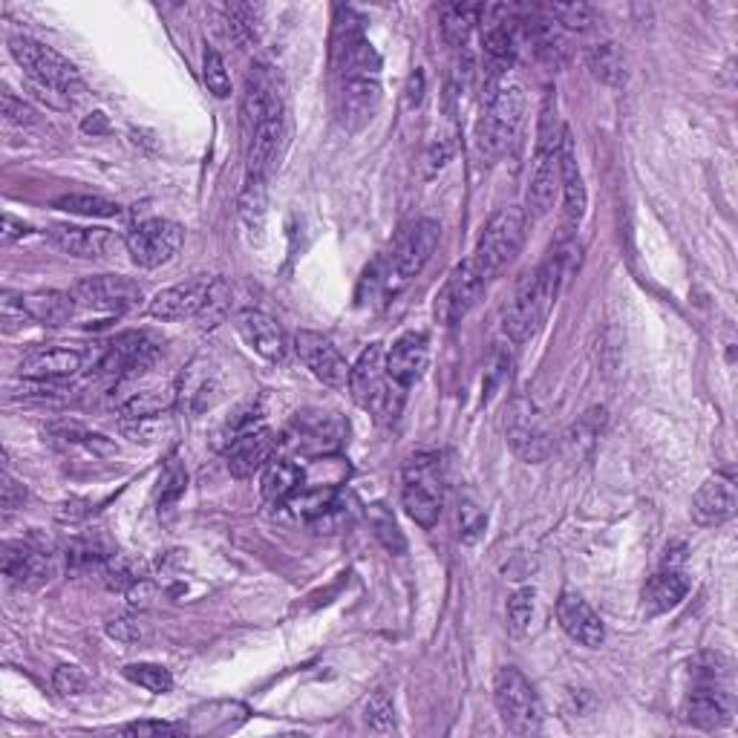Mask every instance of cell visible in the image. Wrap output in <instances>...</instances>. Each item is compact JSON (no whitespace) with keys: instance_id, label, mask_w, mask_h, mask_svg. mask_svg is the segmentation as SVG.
<instances>
[{"instance_id":"54","label":"cell","mask_w":738,"mask_h":738,"mask_svg":"<svg viewBox=\"0 0 738 738\" xmlns=\"http://www.w3.org/2000/svg\"><path fill=\"white\" fill-rule=\"evenodd\" d=\"M485 514H482V508H476L474 502H465L459 510V525H462V543H476L479 539V534L485 530Z\"/></svg>"},{"instance_id":"26","label":"cell","mask_w":738,"mask_h":738,"mask_svg":"<svg viewBox=\"0 0 738 738\" xmlns=\"http://www.w3.org/2000/svg\"><path fill=\"white\" fill-rule=\"evenodd\" d=\"M84 350L72 346H41L23 355L21 375L23 378H43V381H64L84 370Z\"/></svg>"},{"instance_id":"4","label":"cell","mask_w":738,"mask_h":738,"mask_svg":"<svg viewBox=\"0 0 738 738\" xmlns=\"http://www.w3.org/2000/svg\"><path fill=\"white\" fill-rule=\"evenodd\" d=\"M525 115V93L523 87L516 81H499L494 87V93L488 99V113L482 115V122L476 124L474 148L476 156L485 162H494L502 153L508 151V144L514 142L516 130L523 124Z\"/></svg>"},{"instance_id":"39","label":"cell","mask_w":738,"mask_h":738,"mask_svg":"<svg viewBox=\"0 0 738 738\" xmlns=\"http://www.w3.org/2000/svg\"><path fill=\"white\" fill-rule=\"evenodd\" d=\"M58 211H67V214H79V216H90V220H110V216H119L122 209H119V202L104 200V196H93V194H67L61 200L52 202Z\"/></svg>"},{"instance_id":"56","label":"cell","mask_w":738,"mask_h":738,"mask_svg":"<svg viewBox=\"0 0 738 738\" xmlns=\"http://www.w3.org/2000/svg\"><path fill=\"white\" fill-rule=\"evenodd\" d=\"M108 635L122 644H139L144 638V626L139 617H115L108 624Z\"/></svg>"},{"instance_id":"23","label":"cell","mask_w":738,"mask_h":738,"mask_svg":"<svg viewBox=\"0 0 738 738\" xmlns=\"http://www.w3.org/2000/svg\"><path fill=\"white\" fill-rule=\"evenodd\" d=\"M736 505L738 496L732 476L716 474L704 482L701 488L696 491V496H692V519H696L698 525H704V528L721 525L727 523V519H732Z\"/></svg>"},{"instance_id":"60","label":"cell","mask_w":738,"mask_h":738,"mask_svg":"<svg viewBox=\"0 0 738 738\" xmlns=\"http://www.w3.org/2000/svg\"><path fill=\"white\" fill-rule=\"evenodd\" d=\"M451 153H453L451 142H447V139H438V142L433 144L431 156H427V171H431V173L442 171V168L447 165V159H451Z\"/></svg>"},{"instance_id":"46","label":"cell","mask_w":738,"mask_h":738,"mask_svg":"<svg viewBox=\"0 0 738 738\" xmlns=\"http://www.w3.org/2000/svg\"><path fill=\"white\" fill-rule=\"evenodd\" d=\"M18 395L23 402H64L70 395V387L61 381H43V378H23L18 387Z\"/></svg>"},{"instance_id":"24","label":"cell","mask_w":738,"mask_h":738,"mask_svg":"<svg viewBox=\"0 0 738 738\" xmlns=\"http://www.w3.org/2000/svg\"><path fill=\"white\" fill-rule=\"evenodd\" d=\"M431 361V341L424 332H407L387 352V375L398 387H413L427 370Z\"/></svg>"},{"instance_id":"50","label":"cell","mask_w":738,"mask_h":738,"mask_svg":"<svg viewBox=\"0 0 738 738\" xmlns=\"http://www.w3.org/2000/svg\"><path fill=\"white\" fill-rule=\"evenodd\" d=\"M366 725L375 732L395 730V710L393 704H390L387 692H375V696L366 701Z\"/></svg>"},{"instance_id":"36","label":"cell","mask_w":738,"mask_h":738,"mask_svg":"<svg viewBox=\"0 0 738 738\" xmlns=\"http://www.w3.org/2000/svg\"><path fill=\"white\" fill-rule=\"evenodd\" d=\"M240 225L251 243L263 240L265 229V185L260 176H249L243 194H240Z\"/></svg>"},{"instance_id":"53","label":"cell","mask_w":738,"mask_h":738,"mask_svg":"<svg viewBox=\"0 0 738 738\" xmlns=\"http://www.w3.org/2000/svg\"><path fill=\"white\" fill-rule=\"evenodd\" d=\"M52 684H55V689L61 696H81L90 681H87V675L81 673L79 667L61 664V667L55 669V675H52Z\"/></svg>"},{"instance_id":"5","label":"cell","mask_w":738,"mask_h":738,"mask_svg":"<svg viewBox=\"0 0 738 738\" xmlns=\"http://www.w3.org/2000/svg\"><path fill=\"white\" fill-rule=\"evenodd\" d=\"M525 229H528V216L523 209H502L499 214H494L471 257L485 283L514 263L516 254L523 251Z\"/></svg>"},{"instance_id":"42","label":"cell","mask_w":738,"mask_h":738,"mask_svg":"<svg viewBox=\"0 0 738 738\" xmlns=\"http://www.w3.org/2000/svg\"><path fill=\"white\" fill-rule=\"evenodd\" d=\"M229 14V32L231 38L240 43V47H249V43L257 41V9L249 7V3H231L225 9Z\"/></svg>"},{"instance_id":"35","label":"cell","mask_w":738,"mask_h":738,"mask_svg":"<svg viewBox=\"0 0 738 738\" xmlns=\"http://www.w3.org/2000/svg\"><path fill=\"white\" fill-rule=\"evenodd\" d=\"M586 61H588V70H592V75H595L600 84L624 87L626 79H629L626 58L617 43L603 41V43H595V47H588Z\"/></svg>"},{"instance_id":"37","label":"cell","mask_w":738,"mask_h":738,"mask_svg":"<svg viewBox=\"0 0 738 738\" xmlns=\"http://www.w3.org/2000/svg\"><path fill=\"white\" fill-rule=\"evenodd\" d=\"M482 7H471V3H453L445 7L442 12V36L451 47H465L474 27L479 23Z\"/></svg>"},{"instance_id":"29","label":"cell","mask_w":738,"mask_h":738,"mask_svg":"<svg viewBox=\"0 0 738 738\" xmlns=\"http://www.w3.org/2000/svg\"><path fill=\"white\" fill-rule=\"evenodd\" d=\"M50 554L27 543L3 545V574L14 586H38L50 577Z\"/></svg>"},{"instance_id":"12","label":"cell","mask_w":738,"mask_h":738,"mask_svg":"<svg viewBox=\"0 0 738 738\" xmlns=\"http://www.w3.org/2000/svg\"><path fill=\"white\" fill-rule=\"evenodd\" d=\"M294 352L297 358L306 364V370L315 375L317 381H323L326 387H350V370L346 358L337 352V346L332 344L330 337H323L321 332H297L294 335Z\"/></svg>"},{"instance_id":"13","label":"cell","mask_w":738,"mask_h":738,"mask_svg":"<svg viewBox=\"0 0 738 738\" xmlns=\"http://www.w3.org/2000/svg\"><path fill=\"white\" fill-rule=\"evenodd\" d=\"M505 431H508V442L519 459L543 462L552 453V433L545 427L543 416L534 410V404L525 402V398L510 404Z\"/></svg>"},{"instance_id":"11","label":"cell","mask_w":738,"mask_h":738,"mask_svg":"<svg viewBox=\"0 0 738 738\" xmlns=\"http://www.w3.org/2000/svg\"><path fill=\"white\" fill-rule=\"evenodd\" d=\"M72 297L81 309L122 315V312H130L142 303V286L137 280L122 277V274H101V277H87L75 283Z\"/></svg>"},{"instance_id":"19","label":"cell","mask_w":738,"mask_h":738,"mask_svg":"<svg viewBox=\"0 0 738 738\" xmlns=\"http://www.w3.org/2000/svg\"><path fill=\"white\" fill-rule=\"evenodd\" d=\"M559 188H563V223H566L568 231H577L583 216H586L588 194L568 130L563 133V142H559Z\"/></svg>"},{"instance_id":"49","label":"cell","mask_w":738,"mask_h":738,"mask_svg":"<svg viewBox=\"0 0 738 738\" xmlns=\"http://www.w3.org/2000/svg\"><path fill=\"white\" fill-rule=\"evenodd\" d=\"M534 615V588H519L508 600V626L510 631L523 635Z\"/></svg>"},{"instance_id":"6","label":"cell","mask_w":738,"mask_h":738,"mask_svg":"<svg viewBox=\"0 0 738 738\" xmlns=\"http://www.w3.org/2000/svg\"><path fill=\"white\" fill-rule=\"evenodd\" d=\"M404 510L422 528H433L442 514L445 485H442V465L436 453H418L404 465Z\"/></svg>"},{"instance_id":"16","label":"cell","mask_w":738,"mask_h":738,"mask_svg":"<svg viewBox=\"0 0 738 738\" xmlns=\"http://www.w3.org/2000/svg\"><path fill=\"white\" fill-rule=\"evenodd\" d=\"M566 133V130H563ZM559 188V144L557 148H539L534 153V165H530V180L525 188V216L539 220L552 211L554 194Z\"/></svg>"},{"instance_id":"44","label":"cell","mask_w":738,"mask_h":738,"mask_svg":"<svg viewBox=\"0 0 738 738\" xmlns=\"http://www.w3.org/2000/svg\"><path fill=\"white\" fill-rule=\"evenodd\" d=\"M370 523H373L375 537L381 539V545H384L387 552L404 554L407 543H404L402 530H398V523H395L393 514H390L384 505H373V508H370Z\"/></svg>"},{"instance_id":"7","label":"cell","mask_w":738,"mask_h":738,"mask_svg":"<svg viewBox=\"0 0 738 738\" xmlns=\"http://www.w3.org/2000/svg\"><path fill=\"white\" fill-rule=\"evenodd\" d=\"M494 701L502 721H505L510 732H516V736L539 732V727H543V704H539L537 689L530 687V681L519 669L505 667L496 675Z\"/></svg>"},{"instance_id":"52","label":"cell","mask_w":738,"mask_h":738,"mask_svg":"<svg viewBox=\"0 0 738 738\" xmlns=\"http://www.w3.org/2000/svg\"><path fill=\"white\" fill-rule=\"evenodd\" d=\"M159 485H162V488H159V510L171 508L173 502H180V496L185 494L188 474L182 471L180 465H176V459H171V465H168L165 476H162Z\"/></svg>"},{"instance_id":"38","label":"cell","mask_w":738,"mask_h":738,"mask_svg":"<svg viewBox=\"0 0 738 738\" xmlns=\"http://www.w3.org/2000/svg\"><path fill=\"white\" fill-rule=\"evenodd\" d=\"M335 27H332V61L344 55L346 50H352L355 43L364 41V18H361L355 9L350 7H337L335 9Z\"/></svg>"},{"instance_id":"33","label":"cell","mask_w":738,"mask_h":738,"mask_svg":"<svg viewBox=\"0 0 738 738\" xmlns=\"http://www.w3.org/2000/svg\"><path fill=\"white\" fill-rule=\"evenodd\" d=\"M27 303V312L32 315V321L41 323V326H64L75 315V297L67 292H32L23 297Z\"/></svg>"},{"instance_id":"18","label":"cell","mask_w":738,"mask_h":738,"mask_svg":"<svg viewBox=\"0 0 738 738\" xmlns=\"http://www.w3.org/2000/svg\"><path fill=\"white\" fill-rule=\"evenodd\" d=\"M274 451H277V438L269 427H254V431H245L243 436H237L225 447V459H229L231 476L237 479H249L257 471H263L269 462L274 459Z\"/></svg>"},{"instance_id":"59","label":"cell","mask_w":738,"mask_h":738,"mask_svg":"<svg viewBox=\"0 0 738 738\" xmlns=\"http://www.w3.org/2000/svg\"><path fill=\"white\" fill-rule=\"evenodd\" d=\"M29 234V225L21 223V220H14L12 214L3 216V231H0V240L3 245H12L14 240H23Z\"/></svg>"},{"instance_id":"31","label":"cell","mask_w":738,"mask_h":738,"mask_svg":"<svg viewBox=\"0 0 738 738\" xmlns=\"http://www.w3.org/2000/svg\"><path fill=\"white\" fill-rule=\"evenodd\" d=\"M286 139V119L277 122L260 124L257 130H251V144H249V176H260L265 180V171L277 162L280 144Z\"/></svg>"},{"instance_id":"28","label":"cell","mask_w":738,"mask_h":738,"mask_svg":"<svg viewBox=\"0 0 738 738\" xmlns=\"http://www.w3.org/2000/svg\"><path fill=\"white\" fill-rule=\"evenodd\" d=\"M237 332L243 335L245 344L257 352V355H263L265 361H283V355H286V337H283V330H280L277 321L265 315V312H257V309H245V312H240Z\"/></svg>"},{"instance_id":"10","label":"cell","mask_w":738,"mask_h":738,"mask_svg":"<svg viewBox=\"0 0 738 738\" xmlns=\"http://www.w3.org/2000/svg\"><path fill=\"white\" fill-rule=\"evenodd\" d=\"M182 243H185V229L173 220H159V216L133 225L124 240L133 263H139L142 269H156V265L173 260Z\"/></svg>"},{"instance_id":"45","label":"cell","mask_w":738,"mask_h":738,"mask_svg":"<svg viewBox=\"0 0 738 738\" xmlns=\"http://www.w3.org/2000/svg\"><path fill=\"white\" fill-rule=\"evenodd\" d=\"M229 309H231V289L225 286V280H214V283H211L209 301H205V306H202L200 312V323L205 330H211V326H216V323L229 315Z\"/></svg>"},{"instance_id":"8","label":"cell","mask_w":738,"mask_h":738,"mask_svg":"<svg viewBox=\"0 0 738 738\" xmlns=\"http://www.w3.org/2000/svg\"><path fill=\"white\" fill-rule=\"evenodd\" d=\"M438 237H442V229L433 220H418L413 229L402 237V243L395 245V251L390 254L387 265V289L390 292H398L402 286H407L410 280L418 277L422 269L431 263L433 251H436Z\"/></svg>"},{"instance_id":"20","label":"cell","mask_w":738,"mask_h":738,"mask_svg":"<svg viewBox=\"0 0 738 738\" xmlns=\"http://www.w3.org/2000/svg\"><path fill=\"white\" fill-rule=\"evenodd\" d=\"M243 119L251 130L283 119V95H280L277 81H274L269 67H257L249 75V87H245L243 99Z\"/></svg>"},{"instance_id":"17","label":"cell","mask_w":738,"mask_h":738,"mask_svg":"<svg viewBox=\"0 0 738 738\" xmlns=\"http://www.w3.org/2000/svg\"><path fill=\"white\" fill-rule=\"evenodd\" d=\"M50 243L70 257L104 260L122 249V240L108 229H81V225H52L47 231Z\"/></svg>"},{"instance_id":"1","label":"cell","mask_w":738,"mask_h":738,"mask_svg":"<svg viewBox=\"0 0 738 738\" xmlns=\"http://www.w3.org/2000/svg\"><path fill=\"white\" fill-rule=\"evenodd\" d=\"M559 277H563V254H552L539 269L519 280L514 301L505 306V317H502V326L510 341L523 344L539 330L543 317L548 315V306L557 297Z\"/></svg>"},{"instance_id":"27","label":"cell","mask_w":738,"mask_h":738,"mask_svg":"<svg viewBox=\"0 0 738 738\" xmlns=\"http://www.w3.org/2000/svg\"><path fill=\"white\" fill-rule=\"evenodd\" d=\"M381 101L378 79H341V93H337V115L344 128L361 130L366 122H373L375 110Z\"/></svg>"},{"instance_id":"41","label":"cell","mask_w":738,"mask_h":738,"mask_svg":"<svg viewBox=\"0 0 738 738\" xmlns=\"http://www.w3.org/2000/svg\"><path fill=\"white\" fill-rule=\"evenodd\" d=\"M124 675L148 692H156V696H165L173 689V675L162 664H130V667H124Z\"/></svg>"},{"instance_id":"58","label":"cell","mask_w":738,"mask_h":738,"mask_svg":"<svg viewBox=\"0 0 738 738\" xmlns=\"http://www.w3.org/2000/svg\"><path fill=\"white\" fill-rule=\"evenodd\" d=\"M23 499H27V488H23L18 479H12L9 474H3V510L12 514L18 505H23Z\"/></svg>"},{"instance_id":"47","label":"cell","mask_w":738,"mask_h":738,"mask_svg":"<svg viewBox=\"0 0 738 738\" xmlns=\"http://www.w3.org/2000/svg\"><path fill=\"white\" fill-rule=\"evenodd\" d=\"M202 79H205V87H209V90L216 95V99H225V95H231L229 70H225L223 55H220V52H216V50L205 52V64H202Z\"/></svg>"},{"instance_id":"51","label":"cell","mask_w":738,"mask_h":738,"mask_svg":"<svg viewBox=\"0 0 738 738\" xmlns=\"http://www.w3.org/2000/svg\"><path fill=\"white\" fill-rule=\"evenodd\" d=\"M0 321H3V330L7 332H18L23 326H29L32 315L27 312V303H23V294H12L3 292V301H0Z\"/></svg>"},{"instance_id":"61","label":"cell","mask_w":738,"mask_h":738,"mask_svg":"<svg viewBox=\"0 0 738 738\" xmlns=\"http://www.w3.org/2000/svg\"><path fill=\"white\" fill-rule=\"evenodd\" d=\"M404 93H407V108L410 110L422 104V99H424V72L422 70H416L413 75H410L407 90H404Z\"/></svg>"},{"instance_id":"57","label":"cell","mask_w":738,"mask_h":738,"mask_svg":"<svg viewBox=\"0 0 738 738\" xmlns=\"http://www.w3.org/2000/svg\"><path fill=\"white\" fill-rule=\"evenodd\" d=\"M185 727L180 725H165V721H137V725H128L124 727V736H176V732H182Z\"/></svg>"},{"instance_id":"32","label":"cell","mask_w":738,"mask_h":738,"mask_svg":"<svg viewBox=\"0 0 738 738\" xmlns=\"http://www.w3.org/2000/svg\"><path fill=\"white\" fill-rule=\"evenodd\" d=\"M689 580L678 568H667V572L655 574L653 580L646 583L644 592V606L649 615H664V611L675 609L678 603L687 597Z\"/></svg>"},{"instance_id":"14","label":"cell","mask_w":738,"mask_h":738,"mask_svg":"<svg viewBox=\"0 0 738 738\" xmlns=\"http://www.w3.org/2000/svg\"><path fill=\"white\" fill-rule=\"evenodd\" d=\"M482 289H485V280L482 274L476 272L474 260H465L451 272V277L445 280V286L438 292V303H436V315L438 321L453 326V323H459L462 317L476 306L479 301Z\"/></svg>"},{"instance_id":"9","label":"cell","mask_w":738,"mask_h":738,"mask_svg":"<svg viewBox=\"0 0 738 738\" xmlns=\"http://www.w3.org/2000/svg\"><path fill=\"white\" fill-rule=\"evenodd\" d=\"M113 402L124 418L162 416L176 402V384L153 378L151 373L128 375V378H119V387L113 390Z\"/></svg>"},{"instance_id":"48","label":"cell","mask_w":738,"mask_h":738,"mask_svg":"<svg viewBox=\"0 0 738 738\" xmlns=\"http://www.w3.org/2000/svg\"><path fill=\"white\" fill-rule=\"evenodd\" d=\"M122 431L124 436H130L133 442H156V438H162L168 431H171V424H168L162 416L124 418Z\"/></svg>"},{"instance_id":"3","label":"cell","mask_w":738,"mask_h":738,"mask_svg":"<svg viewBox=\"0 0 738 738\" xmlns=\"http://www.w3.org/2000/svg\"><path fill=\"white\" fill-rule=\"evenodd\" d=\"M9 50L38 90H43V93L50 90L52 95H61L67 104L84 99V81L61 52L41 41H32V38H12Z\"/></svg>"},{"instance_id":"21","label":"cell","mask_w":738,"mask_h":738,"mask_svg":"<svg viewBox=\"0 0 738 738\" xmlns=\"http://www.w3.org/2000/svg\"><path fill=\"white\" fill-rule=\"evenodd\" d=\"M557 620L568 638L588 646V649H597L606 640V626H603L600 615L577 592H563L559 595Z\"/></svg>"},{"instance_id":"43","label":"cell","mask_w":738,"mask_h":738,"mask_svg":"<svg viewBox=\"0 0 738 738\" xmlns=\"http://www.w3.org/2000/svg\"><path fill=\"white\" fill-rule=\"evenodd\" d=\"M101 574H104V583H108V588H113V592H128L133 583L142 580L137 559L124 557V554H113V557L101 566Z\"/></svg>"},{"instance_id":"34","label":"cell","mask_w":738,"mask_h":738,"mask_svg":"<svg viewBox=\"0 0 738 738\" xmlns=\"http://www.w3.org/2000/svg\"><path fill=\"white\" fill-rule=\"evenodd\" d=\"M303 488V467L289 459H272L263 467V496L272 505H283Z\"/></svg>"},{"instance_id":"62","label":"cell","mask_w":738,"mask_h":738,"mask_svg":"<svg viewBox=\"0 0 738 738\" xmlns=\"http://www.w3.org/2000/svg\"><path fill=\"white\" fill-rule=\"evenodd\" d=\"M104 130H108L104 113H93L90 119H84V133H104Z\"/></svg>"},{"instance_id":"55","label":"cell","mask_w":738,"mask_h":738,"mask_svg":"<svg viewBox=\"0 0 738 738\" xmlns=\"http://www.w3.org/2000/svg\"><path fill=\"white\" fill-rule=\"evenodd\" d=\"M0 101H3V115H7V122L21 124V128H23V124H36L38 122L36 110L29 108L23 99H18L14 93H9V90H3Z\"/></svg>"},{"instance_id":"40","label":"cell","mask_w":738,"mask_h":738,"mask_svg":"<svg viewBox=\"0 0 738 738\" xmlns=\"http://www.w3.org/2000/svg\"><path fill=\"white\" fill-rule=\"evenodd\" d=\"M548 21L557 23V27L577 29V32H586V29L595 27V9L586 7V3H552L545 7Z\"/></svg>"},{"instance_id":"2","label":"cell","mask_w":738,"mask_h":738,"mask_svg":"<svg viewBox=\"0 0 738 738\" xmlns=\"http://www.w3.org/2000/svg\"><path fill=\"white\" fill-rule=\"evenodd\" d=\"M350 393L364 410H370L378 422H395L402 413L404 393L387 375V355L384 346L373 344L361 352V358L350 370Z\"/></svg>"},{"instance_id":"25","label":"cell","mask_w":738,"mask_h":738,"mask_svg":"<svg viewBox=\"0 0 738 738\" xmlns=\"http://www.w3.org/2000/svg\"><path fill=\"white\" fill-rule=\"evenodd\" d=\"M684 718L701 730H718L732 718V696L725 684H698L684 704Z\"/></svg>"},{"instance_id":"15","label":"cell","mask_w":738,"mask_h":738,"mask_svg":"<svg viewBox=\"0 0 738 738\" xmlns=\"http://www.w3.org/2000/svg\"><path fill=\"white\" fill-rule=\"evenodd\" d=\"M159 350L156 344H151L148 337L139 335V332H128V335H119L113 344L104 350V358H101L99 370L115 378H128V375H142L151 373L156 366Z\"/></svg>"},{"instance_id":"30","label":"cell","mask_w":738,"mask_h":738,"mask_svg":"<svg viewBox=\"0 0 738 738\" xmlns=\"http://www.w3.org/2000/svg\"><path fill=\"white\" fill-rule=\"evenodd\" d=\"M344 436V424L337 422L335 416H326V413H317V416H297L294 422V438L297 445L309 453H332Z\"/></svg>"},{"instance_id":"22","label":"cell","mask_w":738,"mask_h":738,"mask_svg":"<svg viewBox=\"0 0 738 738\" xmlns=\"http://www.w3.org/2000/svg\"><path fill=\"white\" fill-rule=\"evenodd\" d=\"M211 283L209 277H196L180 283V286L162 289L151 301V315L159 321H185V317H200L202 306L209 301Z\"/></svg>"}]
</instances>
